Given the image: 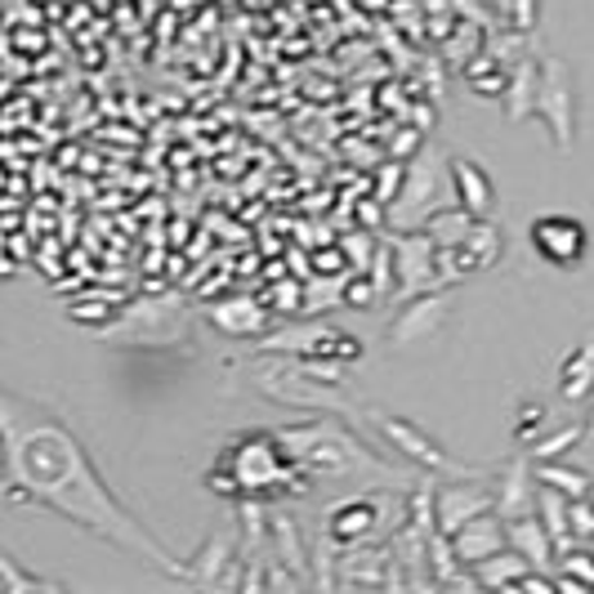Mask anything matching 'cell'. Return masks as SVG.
<instances>
[{"label":"cell","mask_w":594,"mask_h":594,"mask_svg":"<svg viewBox=\"0 0 594 594\" xmlns=\"http://www.w3.org/2000/svg\"><path fill=\"white\" fill-rule=\"evenodd\" d=\"M536 23V0H519L514 5V27H532Z\"/></svg>","instance_id":"14"},{"label":"cell","mask_w":594,"mask_h":594,"mask_svg":"<svg viewBox=\"0 0 594 594\" xmlns=\"http://www.w3.org/2000/svg\"><path fill=\"white\" fill-rule=\"evenodd\" d=\"M452 175V188H456V206L470 215V219H487L491 206H497V188H491V179L478 170V162H452L448 166Z\"/></svg>","instance_id":"8"},{"label":"cell","mask_w":594,"mask_h":594,"mask_svg":"<svg viewBox=\"0 0 594 594\" xmlns=\"http://www.w3.org/2000/svg\"><path fill=\"white\" fill-rule=\"evenodd\" d=\"M585 438H594V416H590V420H585Z\"/></svg>","instance_id":"15"},{"label":"cell","mask_w":594,"mask_h":594,"mask_svg":"<svg viewBox=\"0 0 594 594\" xmlns=\"http://www.w3.org/2000/svg\"><path fill=\"white\" fill-rule=\"evenodd\" d=\"M0 501L49 510L63 523L98 536L117 555L188 581V563H179L139 523V514H130V506L98 474L81 433L55 407L10 384H0Z\"/></svg>","instance_id":"1"},{"label":"cell","mask_w":594,"mask_h":594,"mask_svg":"<svg viewBox=\"0 0 594 594\" xmlns=\"http://www.w3.org/2000/svg\"><path fill=\"white\" fill-rule=\"evenodd\" d=\"M532 117L550 126L555 143H572V76L559 59H546L536 68V98H532Z\"/></svg>","instance_id":"3"},{"label":"cell","mask_w":594,"mask_h":594,"mask_svg":"<svg viewBox=\"0 0 594 594\" xmlns=\"http://www.w3.org/2000/svg\"><path fill=\"white\" fill-rule=\"evenodd\" d=\"M433 527L442 536H452L461 523H470L474 514L491 510V483H448L433 491Z\"/></svg>","instance_id":"6"},{"label":"cell","mask_w":594,"mask_h":594,"mask_svg":"<svg viewBox=\"0 0 594 594\" xmlns=\"http://www.w3.org/2000/svg\"><path fill=\"white\" fill-rule=\"evenodd\" d=\"M527 237L536 246V256L555 269H577L590 256V228L577 215H540Z\"/></svg>","instance_id":"4"},{"label":"cell","mask_w":594,"mask_h":594,"mask_svg":"<svg viewBox=\"0 0 594 594\" xmlns=\"http://www.w3.org/2000/svg\"><path fill=\"white\" fill-rule=\"evenodd\" d=\"M581 438H585V425H568L563 433L536 438V442H532V452H527V461H559V456H568V448H577Z\"/></svg>","instance_id":"12"},{"label":"cell","mask_w":594,"mask_h":594,"mask_svg":"<svg viewBox=\"0 0 594 594\" xmlns=\"http://www.w3.org/2000/svg\"><path fill=\"white\" fill-rule=\"evenodd\" d=\"M380 514H384V501L376 497H344L326 510V540L340 550L371 546L380 536Z\"/></svg>","instance_id":"5"},{"label":"cell","mask_w":594,"mask_h":594,"mask_svg":"<svg viewBox=\"0 0 594 594\" xmlns=\"http://www.w3.org/2000/svg\"><path fill=\"white\" fill-rule=\"evenodd\" d=\"M585 501H590V506H594V483H590V491H585Z\"/></svg>","instance_id":"16"},{"label":"cell","mask_w":594,"mask_h":594,"mask_svg":"<svg viewBox=\"0 0 594 594\" xmlns=\"http://www.w3.org/2000/svg\"><path fill=\"white\" fill-rule=\"evenodd\" d=\"M448 540H452V550H456V559H461L465 568H474V563H483L487 555H497V550L510 546V540H506V519H501L497 510L474 514V519L461 523Z\"/></svg>","instance_id":"7"},{"label":"cell","mask_w":594,"mask_h":594,"mask_svg":"<svg viewBox=\"0 0 594 594\" xmlns=\"http://www.w3.org/2000/svg\"><path fill=\"white\" fill-rule=\"evenodd\" d=\"M559 393L568 403H585L594 393V340L577 344V349L563 358L559 367Z\"/></svg>","instance_id":"10"},{"label":"cell","mask_w":594,"mask_h":594,"mask_svg":"<svg viewBox=\"0 0 594 594\" xmlns=\"http://www.w3.org/2000/svg\"><path fill=\"white\" fill-rule=\"evenodd\" d=\"M371 425L389 438V448H393V452H403L416 470L452 474V478H465V474H470L461 461H452V452H442L425 429H416V425H407V420H399V416H384V412H371Z\"/></svg>","instance_id":"2"},{"label":"cell","mask_w":594,"mask_h":594,"mask_svg":"<svg viewBox=\"0 0 594 594\" xmlns=\"http://www.w3.org/2000/svg\"><path fill=\"white\" fill-rule=\"evenodd\" d=\"M506 540H510V546H514L532 568H546V563H550V555H555V540H550V532H546V527H540V519H536V514L510 519V523H506Z\"/></svg>","instance_id":"9"},{"label":"cell","mask_w":594,"mask_h":594,"mask_svg":"<svg viewBox=\"0 0 594 594\" xmlns=\"http://www.w3.org/2000/svg\"><path fill=\"white\" fill-rule=\"evenodd\" d=\"M532 478H536V483H546V487H555V491H563L568 501L585 497V491H590V483H594L590 474H581V470H568V465H555V461H536Z\"/></svg>","instance_id":"11"},{"label":"cell","mask_w":594,"mask_h":594,"mask_svg":"<svg viewBox=\"0 0 594 594\" xmlns=\"http://www.w3.org/2000/svg\"><path fill=\"white\" fill-rule=\"evenodd\" d=\"M540 425H546V407H540V403L519 407V420H514V433H519V438H532Z\"/></svg>","instance_id":"13"}]
</instances>
